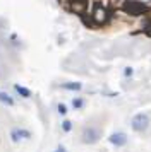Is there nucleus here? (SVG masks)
I'll list each match as a JSON object with an SVG mask.
<instances>
[{"instance_id": "obj_1", "label": "nucleus", "mask_w": 151, "mask_h": 152, "mask_svg": "<svg viewBox=\"0 0 151 152\" xmlns=\"http://www.w3.org/2000/svg\"><path fill=\"white\" fill-rule=\"evenodd\" d=\"M86 12H88V19H84V21L89 26H105L112 15L108 4H105V2H89Z\"/></svg>"}, {"instance_id": "obj_2", "label": "nucleus", "mask_w": 151, "mask_h": 152, "mask_svg": "<svg viewBox=\"0 0 151 152\" xmlns=\"http://www.w3.org/2000/svg\"><path fill=\"white\" fill-rule=\"evenodd\" d=\"M122 10L129 15H144L151 10V5L144 4V2H139V0H124Z\"/></svg>"}, {"instance_id": "obj_3", "label": "nucleus", "mask_w": 151, "mask_h": 152, "mask_svg": "<svg viewBox=\"0 0 151 152\" xmlns=\"http://www.w3.org/2000/svg\"><path fill=\"white\" fill-rule=\"evenodd\" d=\"M130 126H132V130H136V132H144L150 126V116H148L146 113H137V115H134V118H132Z\"/></svg>"}, {"instance_id": "obj_4", "label": "nucleus", "mask_w": 151, "mask_h": 152, "mask_svg": "<svg viewBox=\"0 0 151 152\" xmlns=\"http://www.w3.org/2000/svg\"><path fill=\"white\" fill-rule=\"evenodd\" d=\"M98 138H100V132L95 126H86L82 130V142L84 144H95Z\"/></svg>"}, {"instance_id": "obj_5", "label": "nucleus", "mask_w": 151, "mask_h": 152, "mask_svg": "<svg viewBox=\"0 0 151 152\" xmlns=\"http://www.w3.org/2000/svg\"><path fill=\"white\" fill-rule=\"evenodd\" d=\"M31 137V132L26 130V128H12L10 132V138L14 142H21V140H27Z\"/></svg>"}, {"instance_id": "obj_6", "label": "nucleus", "mask_w": 151, "mask_h": 152, "mask_svg": "<svg viewBox=\"0 0 151 152\" xmlns=\"http://www.w3.org/2000/svg\"><path fill=\"white\" fill-rule=\"evenodd\" d=\"M110 144L112 145H117V147H122V145L127 144V135L124 133V132H115V133H112L108 137Z\"/></svg>"}, {"instance_id": "obj_7", "label": "nucleus", "mask_w": 151, "mask_h": 152, "mask_svg": "<svg viewBox=\"0 0 151 152\" xmlns=\"http://www.w3.org/2000/svg\"><path fill=\"white\" fill-rule=\"evenodd\" d=\"M0 103L5 104V106H14V104H16V99H14L9 92H5V91H0Z\"/></svg>"}, {"instance_id": "obj_8", "label": "nucleus", "mask_w": 151, "mask_h": 152, "mask_svg": "<svg viewBox=\"0 0 151 152\" xmlns=\"http://www.w3.org/2000/svg\"><path fill=\"white\" fill-rule=\"evenodd\" d=\"M14 91L21 97H31V91L27 89V87H24V86H21V84H14Z\"/></svg>"}, {"instance_id": "obj_9", "label": "nucleus", "mask_w": 151, "mask_h": 152, "mask_svg": "<svg viewBox=\"0 0 151 152\" xmlns=\"http://www.w3.org/2000/svg\"><path fill=\"white\" fill-rule=\"evenodd\" d=\"M60 87L62 89H65V91H81L82 84L81 82H64Z\"/></svg>"}, {"instance_id": "obj_10", "label": "nucleus", "mask_w": 151, "mask_h": 152, "mask_svg": "<svg viewBox=\"0 0 151 152\" xmlns=\"http://www.w3.org/2000/svg\"><path fill=\"white\" fill-rule=\"evenodd\" d=\"M82 106H84V99H82V97H76V99H72V108H74V110H81Z\"/></svg>"}, {"instance_id": "obj_11", "label": "nucleus", "mask_w": 151, "mask_h": 152, "mask_svg": "<svg viewBox=\"0 0 151 152\" xmlns=\"http://www.w3.org/2000/svg\"><path fill=\"white\" fill-rule=\"evenodd\" d=\"M70 128H72V121L64 120V121H62V130L64 132H70Z\"/></svg>"}, {"instance_id": "obj_12", "label": "nucleus", "mask_w": 151, "mask_h": 152, "mask_svg": "<svg viewBox=\"0 0 151 152\" xmlns=\"http://www.w3.org/2000/svg\"><path fill=\"white\" fill-rule=\"evenodd\" d=\"M57 110H58V113H60L62 116H65L67 115V106L64 103H58V106H57Z\"/></svg>"}, {"instance_id": "obj_13", "label": "nucleus", "mask_w": 151, "mask_h": 152, "mask_svg": "<svg viewBox=\"0 0 151 152\" xmlns=\"http://www.w3.org/2000/svg\"><path fill=\"white\" fill-rule=\"evenodd\" d=\"M143 33H144L146 36H151V21H150V22H148V24H146V26L143 28Z\"/></svg>"}, {"instance_id": "obj_14", "label": "nucleus", "mask_w": 151, "mask_h": 152, "mask_svg": "<svg viewBox=\"0 0 151 152\" xmlns=\"http://www.w3.org/2000/svg\"><path fill=\"white\" fill-rule=\"evenodd\" d=\"M132 74H134L132 67H125V69H124V75L125 77H132Z\"/></svg>"}, {"instance_id": "obj_15", "label": "nucleus", "mask_w": 151, "mask_h": 152, "mask_svg": "<svg viewBox=\"0 0 151 152\" xmlns=\"http://www.w3.org/2000/svg\"><path fill=\"white\" fill-rule=\"evenodd\" d=\"M55 152H67V151H65V149H64L62 145H58V147H57V151H55Z\"/></svg>"}]
</instances>
